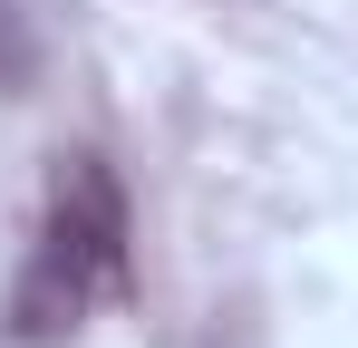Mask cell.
<instances>
[{
	"label": "cell",
	"instance_id": "cell-1",
	"mask_svg": "<svg viewBox=\"0 0 358 348\" xmlns=\"http://www.w3.org/2000/svg\"><path fill=\"white\" fill-rule=\"evenodd\" d=\"M107 290H126V194L97 155H59L49 174V213H39V252L10 290V339L59 348Z\"/></svg>",
	"mask_w": 358,
	"mask_h": 348
},
{
	"label": "cell",
	"instance_id": "cell-2",
	"mask_svg": "<svg viewBox=\"0 0 358 348\" xmlns=\"http://www.w3.org/2000/svg\"><path fill=\"white\" fill-rule=\"evenodd\" d=\"M29 87V29H20V10L0 0V97H20Z\"/></svg>",
	"mask_w": 358,
	"mask_h": 348
}]
</instances>
